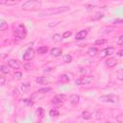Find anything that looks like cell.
<instances>
[{
    "label": "cell",
    "mask_w": 123,
    "mask_h": 123,
    "mask_svg": "<svg viewBox=\"0 0 123 123\" xmlns=\"http://www.w3.org/2000/svg\"><path fill=\"white\" fill-rule=\"evenodd\" d=\"M36 82H37V84H40V85H45V84L48 82V80L46 79V77H42V76H40V77H37Z\"/></svg>",
    "instance_id": "cell-16"
},
{
    "label": "cell",
    "mask_w": 123,
    "mask_h": 123,
    "mask_svg": "<svg viewBox=\"0 0 123 123\" xmlns=\"http://www.w3.org/2000/svg\"><path fill=\"white\" fill-rule=\"evenodd\" d=\"M64 98H65V95L64 94H57V95H55L53 97L52 103L53 104H60V103H62L64 100Z\"/></svg>",
    "instance_id": "cell-8"
},
{
    "label": "cell",
    "mask_w": 123,
    "mask_h": 123,
    "mask_svg": "<svg viewBox=\"0 0 123 123\" xmlns=\"http://www.w3.org/2000/svg\"><path fill=\"white\" fill-rule=\"evenodd\" d=\"M71 32H69V31H66V32H64L63 34H62V37L63 38H66V37H69L70 36H71Z\"/></svg>",
    "instance_id": "cell-31"
},
{
    "label": "cell",
    "mask_w": 123,
    "mask_h": 123,
    "mask_svg": "<svg viewBox=\"0 0 123 123\" xmlns=\"http://www.w3.org/2000/svg\"><path fill=\"white\" fill-rule=\"evenodd\" d=\"M117 55H118V56H123V50L118 51V52H117Z\"/></svg>",
    "instance_id": "cell-38"
},
{
    "label": "cell",
    "mask_w": 123,
    "mask_h": 123,
    "mask_svg": "<svg viewBox=\"0 0 123 123\" xmlns=\"http://www.w3.org/2000/svg\"><path fill=\"white\" fill-rule=\"evenodd\" d=\"M21 77H22V73L21 72H15L14 73V78L16 79V80H20L21 79Z\"/></svg>",
    "instance_id": "cell-30"
},
{
    "label": "cell",
    "mask_w": 123,
    "mask_h": 123,
    "mask_svg": "<svg viewBox=\"0 0 123 123\" xmlns=\"http://www.w3.org/2000/svg\"><path fill=\"white\" fill-rule=\"evenodd\" d=\"M49 115L52 116V117H57V116L60 115V112H59L58 110H56V109H52V110H50V111H49Z\"/></svg>",
    "instance_id": "cell-20"
},
{
    "label": "cell",
    "mask_w": 123,
    "mask_h": 123,
    "mask_svg": "<svg viewBox=\"0 0 123 123\" xmlns=\"http://www.w3.org/2000/svg\"><path fill=\"white\" fill-rule=\"evenodd\" d=\"M95 114H96V116H95V118H96L97 120H99V119H101V118H102V115H101V112H99V111H96V112H95Z\"/></svg>",
    "instance_id": "cell-35"
},
{
    "label": "cell",
    "mask_w": 123,
    "mask_h": 123,
    "mask_svg": "<svg viewBox=\"0 0 123 123\" xmlns=\"http://www.w3.org/2000/svg\"><path fill=\"white\" fill-rule=\"evenodd\" d=\"M0 68H1V72H2V73H4V74H8V73L10 72L9 67H8L7 65H4V64H3V65H1V67H0Z\"/></svg>",
    "instance_id": "cell-25"
},
{
    "label": "cell",
    "mask_w": 123,
    "mask_h": 123,
    "mask_svg": "<svg viewBox=\"0 0 123 123\" xmlns=\"http://www.w3.org/2000/svg\"><path fill=\"white\" fill-rule=\"evenodd\" d=\"M105 63H106V65H107L108 67H113V66L116 65L117 62H116L115 59H113V58H110V59H108V60L106 61Z\"/></svg>",
    "instance_id": "cell-13"
},
{
    "label": "cell",
    "mask_w": 123,
    "mask_h": 123,
    "mask_svg": "<svg viewBox=\"0 0 123 123\" xmlns=\"http://www.w3.org/2000/svg\"><path fill=\"white\" fill-rule=\"evenodd\" d=\"M63 62L66 63H69L72 62V57L70 55H64L63 56Z\"/></svg>",
    "instance_id": "cell-24"
},
{
    "label": "cell",
    "mask_w": 123,
    "mask_h": 123,
    "mask_svg": "<svg viewBox=\"0 0 123 123\" xmlns=\"http://www.w3.org/2000/svg\"><path fill=\"white\" fill-rule=\"evenodd\" d=\"M114 52V48L113 47H107V48H104L100 51V58L101 59H104L108 56H111L112 53Z\"/></svg>",
    "instance_id": "cell-6"
},
{
    "label": "cell",
    "mask_w": 123,
    "mask_h": 123,
    "mask_svg": "<svg viewBox=\"0 0 123 123\" xmlns=\"http://www.w3.org/2000/svg\"><path fill=\"white\" fill-rule=\"evenodd\" d=\"M8 65H9L10 67L13 68V69H18V68L20 67L19 62L16 61V60H13V59H11V60L8 61Z\"/></svg>",
    "instance_id": "cell-9"
},
{
    "label": "cell",
    "mask_w": 123,
    "mask_h": 123,
    "mask_svg": "<svg viewBox=\"0 0 123 123\" xmlns=\"http://www.w3.org/2000/svg\"><path fill=\"white\" fill-rule=\"evenodd\" d=\"M91 115H92V114H91L89 111H85L82 112V117H83L85 120L90 119V118H91Z\"/></svg>",
    "instance_id": "cell-19"
},
{
    "label": "cell",
    "mask_w": 123,
    "mask_h": 123,
    "mask_svg": "<svg viewBox=\"0 0 123 123\" xmlns=\"http://www.w3.org/2000/svg\"><path fill=\"white\" fill-rule=\"evenodd\" d=\"M102 17H104V13L103 12H97V13H95L93 16H92V20H97V19H100V18H102Z\"/></svg>",
    "instance_id": "cell-23"
},
{
    "label": "cell",
    "mask_w": 123,
    "mask_h": 123,
    "mask_svg": "<svg viewBox=\"0 0 123 123\" xmlns=\"http://www.w3.org/2000/svg\"><path fill=\"white\" fill-rule=\"evenodd\" d=\"M50 54L54 57H59L62 54V50L61 48H58V47H55V48H52L50 50Z\"/></svg>",
    "instance_id": "cell-12"
},
{
    "label": "cell",
    "mask_w": 123,
    "mask_h": 123,
    "mask_svg": "<svg viewBox=\"0 0 123 123\" xmlns=\"http://www.w3.org/2000/svg\"><path fill=\"white\" fill-rule=\"evenodd\" d=\"M93 81V77L92 76H85V77H81L79 79H77L75 81V84L77 86H83V85H89L90 83H92Z\"/></svg>",
    "instance_id": "cell-5"
},
{
    "label": "cell",
    "mask_w": 123,
    "mask_h": 123,
    "mask_svg": "<svg viewBox=\"0 0 123 123\" xmlns=\"http://www.w3.org/2000/svg\"><path fill=\"white\" fill-rule=\"evenodd\" d=\"M52 90V88L51 87H43V88H40V89H38V93H46V92H49V91H51Z\"/></svg>",
    "instance_id": "cell-26"
},
{
    "label": "cell",
    "mask_w": 123,
    "mask_h": 123,
    "mask_svg": "<svg viewBox=\"0 0 123 123\" xmlns=\"http://www.w3.org/2000/svg\"><path fill=\"white\" fill-rule=\"evenodd\" d=\"M37 51L38 54H45L48 51V48H47V46H40V47L37 48Z\"/></svg>",
    "instance_id": "cell-22"
},
{
    "label": "cell",
    "mask_w": 123,
    "mask_h": 123,
    "mask_svg": "<svg viewBox=\"0 0 123 123\" xmlns=\"http://www.w3.org/2000/svg\"><path fill=\"white\" fill-rule=\"evenodd\" d=\"M106 43V39H97L95 40V45H101V44H104Z\"/></svg>",
    "instance_id": "cell-29"
},
{
    "label": "cell",
    "mask_w": 123,
    "mask_h": 123,
    "mask_svg": "<svg viewBox=\"0 0 123 123\" xmlns=\"http://www.w3.org/2000/svg\"><path fill=\"white\" fill-rule=\"evenodd\" d=\"M117 44H119V45H123V35L120 36V37H118V39H117Z\"/></svg>",
    "instance_id": "cell-34"
},
{
    "label": "cell",
    "mask_w": 123,
    "mask_h": 123,
    "mask_svg": "<svg viewBox=\"0 0 123 123\" xmlns=\"http://www.w3.org/2000/svg\"><path fill=\"white\" fill-rule=\"evenodd\" d=\"M6 29H8V23H7L4 19H1V23H0V30H1V31H5Z\"/></svg>",
    "instance_id": "cell-21"
},
{
    "label": "cell",
    "mask_w": 123,
    "mask_h": 123,
    "mask_svg": "<svg viewBox=\"0 0 123 123\" xmlns=\"http://www.w3.org/2000/svg\"><path fill=\"white\" fill-rule=\"evenodd\" d=\"M68 101H69L70 104L76 105V104H78L79 101H80V96H79L78 94H71V95L69 96V98H68Z\"/></svg>",
    "instance_id": "cell-11"
},
{
    "label": "cell",
    "mask_w": 123,
    "mask_h": 123,
    "mask_svg": "<svg viewBox=\"0 0 123 123\" xmlns=\"http://www.w3.org/2000/svg\"><path fill=\"white\" fill-rule=\"evenodd\" d=\"M41 8V2L39 0H28L22 5L24 11H37Z\"/></svg>",
    "instance_id": "cell-3"
},
{
    "label": "cell",
    "mask_w": 123,
    "mask_h": 123,
    "mask_svg": "<svg viewBox=\"0 0 123 123\" xmlns=\"http://www.w3.org/2000/svg\"><path fill=\"white\" fill-rule=\"evenodd\" d=\"M99 100L101 102H106V103H117L119 98L116 95L113 94H109V95H103L99 97Z\"/></svg>",
    "instance_id": "cell-4"
},
{
    "label": "cell",
    "mask_w": 123,
    "mask_h": 123,
    "mask_svg": "<svg viewBox=\"0 0 123 123\" xmlns=\"http://www.w3.org/2000/svg\"><path fill=\"white\" fill-rule=\"evenodd\" d=\"M29 87H30V85H29V84H23V85L21 86V90H22L23 92H25Z\"/></svg>",
    "instance_id": "cell-28"
},
{
    "label": "cell",
    "mask_w": 123,
    "mask_h": 123,
    "mask_svg": "<svg viewBox=\"0 0 123 123\" xmlns=\"http://www.w3.org/2000/svg\"><path fill=\"white\" fill-rule=\"evenodd\" d=\"M58 24H59L58 22H55V23H51V24H49L48 26H49V27H53V26H56V25H58Z\"/></svg>",
    "instance_id": "cell-37"
},
{
    "label": "cell",
    "mask_w": 123,
    "mask_h": 123,
    "mask_svg": "<svg viewBox=\"0 0 123 123\" xmlns=\"http://www.w3.org/2000/svg\"><path fill=\"white\" fill-rule=\"evenodd\" d=\"M36 114H37V116L39 119H42V118L44 117V109L41 108V107H39V108L37 110Z\"/></svg>",
    "instance_id": "cell-15"
},
{
    "label": "cell",
    "mask_w": 123,
    "mask_h": 123,
    "mask_svg": "<svg viewBox=\"0 0 123 123\" xmlns=\"http://www.w3.org/2000/svg\"><path fill=\"white\" fill-rule=\"evenodd\" d=\"M69 80H70V77H68V75H66V74L62 75L61 78V81H69Z\"/></svg>",
    "instance_id": "cell-32"
},
{
    "label": "cell",
    "mask_w": 123,
    "mask_h": 123,
    "mask_svg": "<svg viewBox=\"0 0 123 123\" xmlns=\"http://www.w3.org/2000/svg\"><path fill=\"white\" fill-rule=\"evenodd\" d=\"M97 52H98V50H97L96 47H90V48L87 50V54H88L89 56H91V57H94V56L97 54Z\"/></svg>",
    "instance_id": "cell-17"
},
{
    "label": "cell",
    "mask_w": 123,
    "mask_h": 123,
    "mask_svg": "<svg viewBox=\"0 0 123 123\" xmlns=\"http://www.w3.org/2000/svg\"><path fill=\"white\" fill-rule=\"evenodd\" d=\"M62 36H61V35H59V34H55L53 37H52V40L54 41V42H60V41H62Z\"/></svg>",
    "instance_id": "cell-18"
},
{
    "label": "cell",
    "mask_w": 123,
    "mask_h": 123,
    "mask_svg": "<svg viewBox=\"0 0 123 123\" xmlns=\"http://www.w3.org/2000/svg\"><path fill=\"white\" fill-rule=\"evenodd\" d=\"M0 79H1V83H0V85H1V86H4V85H5V82H6L5 77L2 75V76H0Z\"/></svg>",
    "instance_id": "cell-36"
},
{
    "label": "cell",
    "mask_w": 123,
    "mask_h": 123,
    "mask_svg": "<svg viewBox=\"0 0 123 123\" xmlns=\"http://www.w3.org/2000/svg\"><path fill=\"white\" fill-rule=\"evenodd\" d=\"M86 36H87V31H86V30H81V31H79V32L76 34L75 38H76L77 40H82V39H84Z\"/></svg>",
    "instance_id": "cell-10"
},
{
    "label": "cell",
    "mask_w": 123,
    "mask_h": 123,
    "mask_svg": "<svg viewBox=\"0 0 123 123\" xmlns=\"http://www.w3.org/2000/svg\"><path fill=\"white\" fill-rule=\"evenodd\" d=\"M116 1H119V0H116Z\"/></svg>",
    "instance_id": "cell-39"
},
{
    "label": "cell",
    "mask_w": 123,
    "mask_h": 123,
    "mask_svg": "<svg viewBox=\"0 0 123 123\" xmlns=\"http://www.w3.org/2000/svg\"><path fill=\"white\" fill-rule=\"evenodd\" d=\"M18 2H20V0H0V3L2 5H7V6L14 5V4H17Z\"/></svg>",
    "instance_id": "cell-14"
},
{
    "label": "cell",
    "mask_w": 123,
    "mask_h": 123,
    "mask_svg": "<svg viewBox=\"0 0 123 123\" xmlns=\"http://www.w3.org/2000/svg\"><path fill=\"white\" fill-rule=\"evenodd\" d=\"M117 78L121 81H123V69H120L117 71Z\"/></svg>",
    "instance_id": "cell-27"
},
{
    "label": "cell",
    "mask_w": 123,
    "mask_h": 123,
    "mask_svg": "<svg viewBox=\"0 0 123 123\" xmlns=\"http://www.w3.org/2000/svg\"><path fill=\"white\" fill-rule=\"evenodd\" d=\"M67 11H69L68 6L51 8V9H47V10H44V11L40 12L38 13V16H48V15H53V14H56V13H62V12H67Z\"/></svg>",
    "instance_id": "cell-1"
},
{
    "label": "cell",
    "mask_w": 123,
    "mask_h": 123,
    "mask_svg": "<svg viewBox=\"0 0 123 123\" xmlns=\"http://www.w3.org/2000/svg\"><path fill=\"white\" fill-rule=\"evenodd\" d=\"M115 119H116L117 122H119V123H123V115H117Z\"/></svg>",
    "instance_id": "cell-33"
},
{
    "label": "cell",
    "mask_w": 123,
    "mask_h": 123,
    "mask_svg": "<svg viewBox=\"0 0 123 123\" xmlns=\"http://www.w3.org/2000/svg\"><path fill=\"white\" fill-rule=\"evenodd\" d=\"M13 34H14V37L18 39L25 38L26 36H27V29H26L25 25L22 24V23L16 24L13 27Z\"/></svg>",
    "instance_id": "cell-2"
},
{
    "label": "cell",
    "mask_w": 123,
    "mask_h": 123,
    "mask_svg": "<svg viewBox=\"0 0 123 123\" xmlns=\"http://www.w3.org/2000/svg\"><path fill=\"white\" fill-rule=\"evenodd\" d=\"M34 57H35V50L33 48H28L23 55V60L24 61H31L34 59Z\"/></svg>",
    "instance_id": "cell-7"
}]
</instances>
